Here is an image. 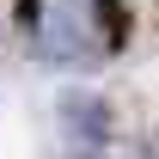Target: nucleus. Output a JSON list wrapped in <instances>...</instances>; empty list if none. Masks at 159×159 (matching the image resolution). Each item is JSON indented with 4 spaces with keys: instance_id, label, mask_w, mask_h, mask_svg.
<instances>
[{
    "instance_id": "obj_1",
    "label": "nucleus",
    "mask_w": 159,
    "mask_h": 159,
    "mask_svg": "<svg viewBox=\"0 0 159 159\" xmlns=\"http://www.w3.org/2000/svg\"><path fill=\"white\" fill-rule=\"evenodd\" d=\"M122 31V12L110 0H37V55L55 67L98 61Z\"/></svg>"
}]
</instances>
